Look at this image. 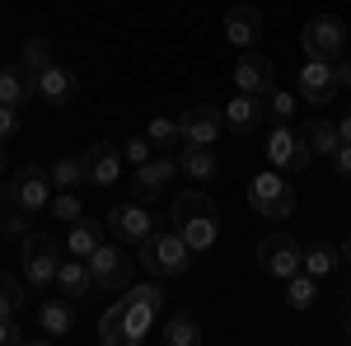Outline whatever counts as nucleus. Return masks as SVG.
<instances>
[{
	"label": "nucleus",
	"mask_w": 351,
	"mask_h": 346,
	"mask_svg": "<svg viewBox=\"0 0 351 346\" xmlns=\"http://www.w3.org/2000/svg\"><path fill=\"white\" fill-rule=\"evenodd\" d=\"M332 164H337V173H342V178H351V140H342V145H337Z\"/></svg>",
	"instance_id": "41"
},
{
	"label": "nucleus",
	"mask_w": 351,
	"mask_h": 346,
	"mask_svg": "<svg viewBox=\"0 0 351 346\" xmlns=\"http://www.w3.org/2000/svg\"><path fill=\"white\" fill-rule=\"evenodd\" d=\"M347 337H351V319H347Z\"/></svg>",
	"instance_id": "45"
},
{
	"label": "nucleus",
	"mask_w": 351,
	"mask_h": 346,
	"mask_svg": "<svg viewBox=\"0 0 351 346\" xmlns=\"http://www.w3.org/2000/svg\"><path fill=\"white\" fill-rule=\"evenodd\" d=\"M61 248H56L52 234H24V276H28V286H52L56 281V271H61Z\"/></svg>",
	"instance_id": "8"
},
{
	"label": "nucleus",
	"mask_w": 351,
	"mask_h": 346,
	"mask_svg": "<svg viewBox=\"0 0 351 346\" xmlns=\"http://www.w3.org/2000/svg\"><path fill=\"white\" fill-rule=\"evenodd\" d=\"M14 136H19V108H5V103H0V140L10 145Z\"/></svg>",
	"instance_id": "37"
},
{
	"label": "nucleus",
	"mask_w": 351,
	"mask_h": 346,
	"mask_svg": "<svg viewBox=\"0 0 351 346\" xmlns=\"http://www.w3.org/2000/svg\"><path fill=\"white\" fill-rule=\"evenodd\" d=\"M332 80H337V89H351V61H347V56L332 61Z\"/></svg>",
	"instance_id": "40"
},
{
	"label": "nucleus",
	"mask_w": 351,
	"mask_h": 346,
	"mask_svg": "<svg viewBox=\"0 0 351 346\" xmlns=\"http://www.w3.org/2000/svg\"><path fill=\"white\" fill-rule=\"evenodd\" d=\"M38 94L47 99L52 108H66V103H75V94H80V80L66 71V66H47V71H38Z\"/></svg>",
	"instance_id": "18"
},
{
	"label": "nucleus",
	"mask_w": 351,
	"mask_h": 346,
	"mask_svg": "<svg viewBox=\"0 0 351 346\" xmlns=\"http://www.w3.org/2000/svg\"><path fill=\"white\" fill-rule=\"evenodd\" d=\"M300 42H304L309 56L337 61V56H347V19H337V14H314V19L304 24V33H300Z\"/></svg>",
	"instance_id": "7"
},
{
	"label": "nucleus",
	"mask_w": 351,
	"mask_h": 346,
	"mask_svg": "<svg viewBox=\"0 0 351 346\" xmlns=\"http://www.w3.org/2000/svg\"><path fill=\"white\" fill-rule=\"evenodd\" d=\"M342 258H347V262H351V239H347V248H342Z\"/></svg>",
	"instance_id": "44"
},
{
	"label": "nucleus",
	"mask_w": 351,
	"mask_h": 346,
	"mask_svg": "<svg viewBox=\"0 0 351 346\" xmlns=\"http://www.w3.org/2000/svg\"><path fill=\"white\" fill-rule=\"evenodd\" d=\"M173 230L188 239L192 253H206L220 239V206L202 187H188V192L173 197Z\"/></svg>",
	"instance_id": "2"
},
{
	"label": "nucleus",
	"mask_w": 351,
	"mask_h": 346,
	"mask_svg": "<svg viewBox=\"0 0 351 346\" xmlns=\"http://www.w3.org/2000/svg\"><path fill=\"white\" fill-rule=\"evenodd\" d=\"M52 215L71 225V220H80V215H84V201L75 197V192H56V197H52Z\"/></svg>",
	"instance_id": "34"
},
{
	"label": "nucleus",
	"mask_w": 351,
	"mask_h": 346,
	"mask_svg": "<svg viewBox=\"0 0 351 346\" xmlns=\"http://www.w3.org/2000/svg\"><path fill=\"white\" fill-rule=\"evenodd\" d=\"M38 323H43V337H71L75 332V299H47L38 309Z\"/></svg>",
	"instance_id": "21"
},
{
	"label": "nucleus",
	"mask_w": 351,
	"mask_h": 346,
	"mask_svg": "<svg viewBox=\"0 0 351 346\" xmlns=\"http://www.w3.org/2000/svg\"><path fill=\"white\" fill-rule=\"evenodd\" d=\"M173 173H178V160H173V155H160V160L150 155V160L136 169V178H132V197H136V201H155V197L164 192V183H169Z\"/></svg>",
	"instance_id": "14"
},
{
	"label": "nucleus",
	"mask_w": 351,
	"mask_h": 346,
	"mask_svg": "<svg viewBox=\"0 0 351 346\" xmlns=\"http://www.w3.org/2000/svg\"><path fill=\"white\" fill-rule=\"evenodd\" d=\"M0 225H5V234H10V239H24V234H33V225H28V211H24V206H14V201L0 211Z\"/></svg>",
	"instance_id": "33"
},
{
	"label": "nucleus",
	"mask_w": 351,
	"mask_h": 346,
	"mask_svg": "<svg viewBox=\"0 0 351 346\" xmlns=\"http://www.w3.org/2000/svg\"><path fill=\"white\" fill-rule=\"evenodd\" d=\"M160 230V215L150 211V201H117L108 211V234L117 243H141Z\"/></svg>",
	"instance_id": "5"
},
{
	"label": "nucleus",
	"mask_w": 351,
	"mask_h": 346,
	"mask_svg": "<svg viewBox=\"0 0 351 346\" xmlns=\"http://www.w3.org/2000/svg\"><path fill=\"white\" fill-rule=\"evenodd\" d=\"M300 94H304V99H309L314 108H324L328 99H337L332 61H324V56H309V61L300 66Z\"/></svg>",
	"instance_id": "15"
},
{
	"label": "nucleus",
	"mask_w": 351,
	"mask_h": 346,
	"mask_svg": "<svg viewBox=\"0 0 351 346\" xmlns=\"http://www.w3.org/2000/svg\"><path fill=\"white\" fill-rule=\"evenodd\" d=\"M160 342L164 346H197L202 342V328L192 323V314H169L160 323Z\"/></svg>",
	"instance_id": "25"
},
{
	"label": "nucleus",
	"mask_w": 351,
	"mask_h": 346,
	"mask_svg": "<svg viewBox=\"0 0 351 346\" xmlns=\"http://www.w3.org/2000/svg\"><path fill=\"white\" fill-rule=\"evenodd\" d=\"M192 262V248L188 239L173 230V234H164V230H155L150 239H141V267H145V276H155V281H164V276H183Z\"/></svg>",
	"instance_id": "3"
},
{
	"label": "nucleus",
	"mask_w": 351,
	"mask_h": 346,
	"mask_svg": "<svg viewBox=\"0 0 351 346\" xmlns=\"http://www.w3.org/2000/svg\"><path fill=\"white\" fill-rule=\"evenodd\" d=\"M33 94H38V75L28 71L24 61L19 66H0V103L5 108H24Z\"/></svg>",
	"instance_id": "17"
},
{
	"label": "nucleus",
	"mask_w": 351,
	"mask_h": 346,
	"mask_svg": "<svg viewBox=\"0 0 351 346\" xmlns=\"http://www.w3.org/2000/svg\"><path fill=\"white\" fill-rule=\"evenodd\" d=\"M14 342H24L19 323H14V319H0V346H14Z\"/></svg>",
	"instance_id": "39"
},
{
	"label": "nucleus",
	"mask_w": 351,
	"mask_h": 346,
	"mask_svg": "<svg viewBox=\"0 0 351 346\" xmlns=\"http://www.w3.org/2000/svg\"><path fill=\"white\" fill-rule=\"evenodd\" d=\"M314 299H319V276H309V271H295L291 281H286V304L291 309H314Z\"/></svg>",
	"instance_id": "28"
},
{
	"label": "nucleus",
	"mask_w": 351,
	"mask_h": 346,
	"mask_svg": "<svg viewBox=\"0 0 351 346\" xmlns=\"http://www.w3.org/2000/svg\"><path fill=\"white\" fill-rule=\"evenodd\" d=\"M5 164H10V155H5V140H0V178H5Z\"/></svg>",
	"instance_id": "43"
},
{
	"label": "nucleus",
	"mask_w": 351,
	"mask_h": 346,
	"mask_svg": "<svg viewBox=\"0 0 351 346\" xmlns=\"http://www.w3.org/2000/svg\"><path fill=\"white\" fill-rule=\"evenodd\" d=\"M263 122H267V108H263V99H258V94H234V99L225 103V132L253 136Z\"/></svg>",
	"instance_id": "16"
},
{
	"label": "nucleus",
	"mask_w": 351,
	"mask_h": 346,
	"mask_svg": "<svg viewBox=\"0 0 351 346\" xmlns=\"http://www.w3.org/2000/svg\"><path fill=\"white\" fill-rule=\"evenodd\" d=\"M145 136H150L155 145H173V140H183V127H178L173 117H155V122L145 127Z\"/></svg>",
	"instance_id": "35"
},
{
	"label": "nucleus",
	"mask_w": 351,
	"mask_h": 346,
	"mask_svg": "<svg viewBox=\"0 0 351 346\" xmlns=\"http://www.w3.org/2000/svg\"><path fill=\"white\" fill-rule=\"evenodd\" d=\"M304 140L314 145V155H337V145H342V132H337V122H328V117H314L309 127H304Z\"/></svg>",
	"instance_id": "27"
},
{
	"label": "nucleus",
	"mask_w": 351,
	"mask_h": 346,
	"mask_svg": "<svg viewBox=\"0 0 351 346\" xmlns=\"http://www.w3.org/2000/svg\"><path fill=\"white\" fill-rule=\"evenodd\" d=\"M24 299H28L24 281H14L10 271H0V319H14L24 309Z\"/></svg>",
	"instance_id": "30"
},
{
	"label": "nucleus",
	"mask_w": 351,
	"mask_h": 346,
	"mask_svg": "<svg viewBox=\"0 0 351 346\" xmlns=\"http://www.w3.org/2000/svg\"><path fill=\"white\" fill-rule=\"evenodd\" d=\"M263 108H267V117L276 122V127L295 117V99H291L286 89H271V94H263Z\"/></svg>",
	"instance_id": "32"
},
{
	"label": "nucleus",
	"mask_w": 351,
	"mask_h": 346,
	"mask_svg": "<svg viewBox=\"0 0 351 346\" xmlns=\"http://www.w3.org/2000/svg\"><path fill=\"white\" fill-rule=\"evenodd\" d=\"M300 248L291 234H267V239H258V267L267 271V276H276V281H291L300 271Z\"/></svg>",
	"instance_id": "10"
},
{
	"label": "nucleus",
	"mask_w": 351,
	"mask_h": 346,
	"mask_svg": "<svg viewBox=\"0 0 351 346\" xmlns=\"http://www.w3.org/2000/svg\"><path fill=\"white\" fill-rule=\"evenodd\" d=\"M337 262H342V253H337L332 243H324V239L304 243V253H300V271H309V276H332Z\"/></svg>",
	"instance_id": "24"
},
{
	"label": "nucleus",
	"mask_w": 351,
	"mask_h": 346,
	"mask_svg": "<svg viewBox=\"0 0 351 346\" xmlns=\"http://www.w3.org/2000/svg\"><path fill=\"white\" fill-rule=\"evenodd\" d=\"M80 183H89V178H84V160H71V155L52 160V187L56 192H75Z\"/></svg>",
	"instance_id": "29"
},
{
	"label": "nucleus",
	"mask_w": 351,
	"mask_h": 346,
	"mask_svg": "<svg viewBox=\"0 0 351 346\" xmlns=\"http://www.w3.org/2000/svg\"><path fill=\"white\" fill-rule=\"evenodd\" d=\"M19 61H24L33 75H38V71H47V66L56 61V56H52V38H28L24 52H19Z\"/></svg>",
	"instance_id": "31"
},
{
	"label": "nucleus",
	"mask_w": 351,
	"mask_h": 346,
	"mask_svg": "<svg viewBox=\"0 0 351 346\" xmlns=\"http://www.w3.org/2000/svg\"><path fill=\"white\" fill-rule=\"evenodd\" d=\"M295 140H300V132L291 122L271 127V136H267V160L276 164V169H286V173H291V160H295Z\"/></svg>",
	"instance_id": "26"
},
{
	"label": "nucleus",
	"mask_w": 351,
	"mask_h": 346,
	"mask_svg": "<svg viewBox=\"0 0 351 346\" xmlns=\"http://www.w3.org/2000/svg\"><path fill=\"white\" fill-rule=\"evenodd\" d=\"M56 286H61V295H71V299H84L89 291H99L94 286V271H89V258H66L61 262V271H56Z\"/></svg>",
	"instance_id": "20"
},
{
	"label": "nucleus",
	"mask_w": 351,
	"mask_h": 346,
	"mask_svg": "<svg viewBox=\"0 0 351 346\" xmlns=\"http://www.w3.org/2000/svg\"><path fill=\"white\" fill-rule=\"evenodd\" d=\"M178 173H188L192 183H211L220 173V160L211 145H188L183 155H178Z\"/></svg>",
	"instance_id": "22"
},
{
	"label": "nucleus",
	"mask_w": 351,
	"mask_h": 346,
	"mask_svg": "<svg viewBox=\"0 0 351 346\" xmlns=\"http://www.w3.org/2000/svg\"><path fill=\"white\" fill-rule=\"evenodd\" d=\"M248 206L258 215H267V220H286V215L295 211V187L286 183L276 169H267V173H258L248 183Z\"/></svg>",
	"instance_id": "4"
},
{
	"label": "nucleus",
	"mask_w": 351,
	"mask_h": 346,
	"mask_svg": "<svg viewBox=\"0 0 351 346\" xmlns=\"http://www.w3.org/2000/svg\"><path fill=\"white\" fill-rule=\"evenodd\" d=\"M263 14H258V5H234L230 14H225V38L234 42V47H253L258 38H263Z\"/></svg>",
	"instance_id": "19"
},
{
	"label": "nucleus",
	"mask_w": 351,
	"mask_h": 346,
	"mask_svg": "<svg viewBox=\"0 0 351 346\" xmlns=\"http://www.w3.org/2000/svg\"><path fill=\"white\" fill-rule=\"evenodd\" d=\"M337 132H342V140H351V103H347V112H342V122H337Z\"/></svg>",
	"instance_id": "42"
},
{
	"label": "nucleus",
	"mask_w": 351,
	"mask_h": 346,
	"mask_svg": "<svg viewBox=\"0 0 351 346\" xmlns=\"http://www.w3.org/2000/svg\"><path fill=\"white\" fill-rule=\"evenodd\" d=\"M99 243H104V225H99V220H89V215L71 220V234H66V253H75V258H89V253H94Z\"/></svg>",
	"instance_id": "23"
},
{
	"label": "nucleus",
	"mask_w": 351,
	"mask_h": 346,
	"mask_svg": "<svg viewBox=\"0 0 351 346\" xmlns=\"http://www.w3.org/2000/svg\"><path fill=\"white\" fill-rule=\"evenodd\" d=\"M164 314V286L160 281H136L122 291V299L99 319V342L104 346H136L150 337L155 319Z\"/></svg>",
	"instance_id": "1"
},
{
	"label": "nucleus",
	"mask_w": 351,
	"mask_h": 346,
	"mask_svg": "<svg viewBox=\"0 0 351 346\" xmlns=\"http://www.w3.org/2000/svg\"><path fill=\"white\" fill-rule=\"evenodd\" d=\"M0 66H5V61H0Z\"/></svg>",
	"instance_id": "46"
},
{
	"label": "nucleus",
	"mask_w": 351,
	"mask_h": 346,
	"mask_svg": "<svg viewBox=\"0 0 351 346\" xmlns=\"http://www.w3.org/2000/svg\"><path fill=\"white\" fill-rule=\"evenodd\" d=\"M10 201L24 206L28 215L43 211V206H52V173H47L43 164H24V169L10 178Z\"/></svg>",
	"instance_id": "9"
},
{
	"label": "nucleus",
	"mask_w": 351,
	"mask_h": 346,
	"mask_svg": "<svg viewBox=\"0 0 351 346\" xmlns=\"http://www.w3.org/2000/svg\"><path fill=\"white\" fill-rule=\"evenodd\" d=\"M234 84H239V94H271L276 89V66H271V56L263 52H243L239 66H234Z\"/></svg>",
	"instance_id": "12"
},
{
	"label": "nucleus",
	"mask_w": 351,
	"mask_h": 346,
	"mask_svg": "<svg viewBox=\"0 0 351 346\" xmlns=\"http://www.w3.org/2000/svg\"><path fill=\"white\" fill-rule=\"evenodd\" d=\"M122 145H112V140H94L89 145V155H84V178L94 187H112L122 178Z\"/></svg>",
	"instance_id": "13"
},
{
	"label": "nucleus",
	"mask_w": 351,
	"mask_h": 346,
	"mask_svg": "<svg viewBox=\"0 0 351 346\" xmlns=\"http://www.w3.org/2000/svg\"><path fill=\"white\" fill-rule=\"evenodd\" d=\"M314 164V145L304 140V132H300V140H295V160H291V173H304Z\"/></svg>",
	"instance_id": "38"
},
{
	"label": "nucleus",
	"mask_w": 351,
	"mask_h": 346,
	"mask_svg": "<svg viewBox=\"0 0 351 346\" xmlns=\"http://www.w3.org/2000/svg\"><path fill=\"white\" fill-rule=\"evenodd\" d=\"M89 271H94V286L99 291H127L132 281V258H127V243L104 239L94 253H89Z\"/></svg>",
	"instance_id": "6"
},
{
	"label": "nucleus",
	"mask_w": 351,
	"mask_h": 346,
	"mask_svg": "<svg viewBox=\"0 0 351 346\" xmlns=\"http://www.w3.org/2000/svg\"><path fill=\"white\" fill-rule=\"evenodd\" d=\"M178 127H183V140H188V145H216V136L225 132V108L192 103L188 112L178 117Z\"/></svg>",
	"instance_id": "11"
},
{
	"label": "nucleus",
	"mask_w": 351,
	"mask_h": 346,
	"mask_svg": "<svg viewBox=\"0 0 351 346\" xmlns=\"http://www.w3.org/2000/svg\"><path fill=\"white\" fill-rule=\"evenodd\" d=\"M150 145H155L150 136H127V145H122V160H127V164H136V169H141V164L150 160Z\"/></svg>",
	"instance_id": "36"
}]
</instances>
